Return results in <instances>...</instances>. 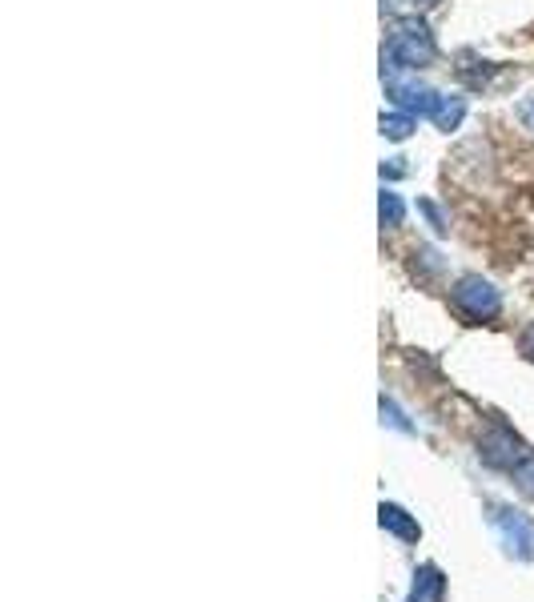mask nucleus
<instances>
[{"instance_id": "1", "label": "nucleus", "mask_w": 534, "mask_h": 602, "mask_svg": "<svg viewBox=\"0 0 534 602\" xmlns=\"http://www.w3.org/2000/svg\"><path fill=\"white\" fill-rule=\"evenodd\" d=\"M486 518H490L506 558H514V562H530L534 558V522L522 510H514L506 502H486Z\"/></svg>"}, {"instance_id": "2", "label": "nucleus", "mask_w": 534, "mask_h": 602, "mask_svg": "<svg viewBox=\"0 0 534 602\" xmlns=\"http://www.w3.org/2000/svg\"><path fill=\"white\" fill-rule=\"evenodd\" d=\"M454 306H458L470 322H490V318L502 310V297H498V289H494L490 281L466 277V281H458V289H454Z\"/></svg>"}, {"instance_id": "3", "label": "nucleus", "mask_w": 534, "mask_h": 602, "mask_svg": "<svg viewBox=\"0 0 534 602\" xmlns=\"http://www.w3.org/2000/svg\"><path fill=\"white\" fill-rule=\"evenodd\" d=\"M526 458H530V450H526L514 434H506V430H494L490 438H482V462H486V466H494V470L514 474Z\"/></svg>"}, {"instance_id": "4", "label": "nucleus", "mask_w": 534, "mask_h": 602, "mask_svg": "<svg viewBox=\"0 0 534 602\" xmlns=\"http://www.w3.org/2000/svg\"><path fill=\"white\" fill-rule=\"evenodd\" d=\"M406 602H446V574L438 562H422L414 570V582H410V594Z\"/></svg>"}, {"instance_id": "5", "label": "nucleus", "mask_w": 534, "mask_h": 602, "mask_svg": "<svg viewBox=\"0 0 534 602\" xmlns=\"http://www.w3.org/2000/svg\"><path fill=\"white\" fill-rule=\"evenodd\" d=\"M378 526L382 530H390L394 538H402V542H418L422 538V526H418V518L414 514H406L402 506H394V502H382L378 506Z\"/></svg>"}, {"instance_id": "6", "label": "nucleus", "mask_w": 534, "mask_h": 602, "mask_svg": "<svg viewBox=\"0 0 534 602\" xmlns=\"http://www.w3.org/2000/svg\"><path fill=\"white\" fill-rule=\"evenodd\" d=\"M382 426H394V430H402V434H414V422H410L390 398H382Z\"/></svg>"}, {"instance_id": "7", "label": "nucleus", "mask_w": 534, "mask_h": 602, "mask_svg": "<svg viewBox=\"0 0 534 602\" xmlns=\"http://www.w3.org/2000/svg\"><path fill=\"white\" fill-rule=\"evenodd\" d=\"M514 482H518L526 494H534V454H530V458H526V462L514 470Z\"/></svg>"}, {"instance_id": "8", "label": "nucleus", "mask_w": 534, "mask_h": 602, "mask_svg": "<svg viewBox=\"0 0 534 602\" xmlns=\"http://www.w3.org/2000/svg\"><path fill=\"white\" fill-rule=\"evenodd\" d=\"M398 213H402V205H398L394 197H382V221H390V225H394V221H398Z\"/></svg>"}, {"instance_id": "9", "label": "nucleus", "mask_w": 534, "mask_h": 602, "mask_svg": "<svg viewBox=\"0 0 534 602\" xmlns=\"http://www.w3.org/2000/svg\"><path fill=\"white\" fill-rule=\"evenodd\" d=\"M522 354H526V358H534V326H526V330H522Z\"/></svg>"}]
</instances>
